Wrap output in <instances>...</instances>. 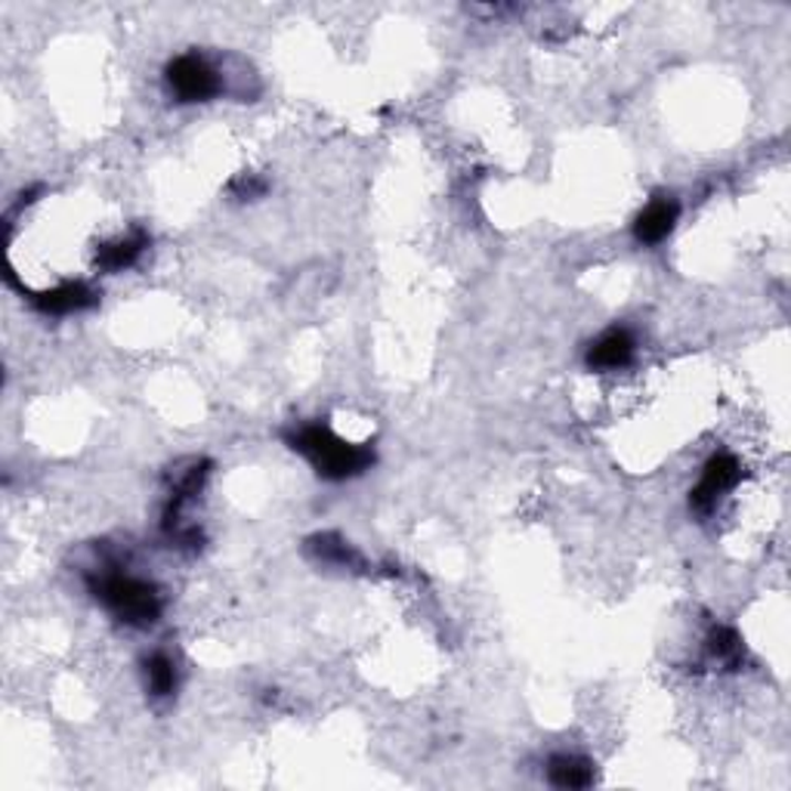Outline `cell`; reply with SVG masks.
Segmentation results:
<instances>
[{
  "label": "cell",
  "instance_id": "6",
  "mask_svg": "<svg viewBox=\"0 0 791 791\" xmlns=\"http://www.w3.org/2000/svg\"><path fill=\"white\" fill-rule=\"evenodd\" d=\"M634 359V337L627 335L624 328H612L607 335L600 337L588 350V366L593 371H619Z\"/></svg>",
  "mask_w": 791,
  "mask_h": 791
},
{
  "label": "cell",
  "instance_id": "9",
  "mask_svg": "<svg viewBox=\"0 0 791 791\" xmlns=\"http://www.w3.org/2000/svg\"><path fill=\"white\" fill-rule=\"evenodd\" d=\"M548 779L557 789H588L593 785V763L579 755H553L548 763Z\"/></svg>",
  "mask_w": 791,
  "mask_h": 791
},
{
  "label": "cell",
  "instance_id": "8",
  "mask_svg": "<svg viewBox=\"0 0 791 791\" xmlns=\"http://www.w3.org/2000/svg\"><path fill=\"white\" fill-rule=\"evenodd\" d=\"M149 247V235L146 232H130V235H122L115 239L112 244H106L99 254H96V266L106 270V273H122L127 266H134L139 260V254Z\"/></svg>",
  "mask_w": 791,
  "mask_h": 791
},
{
  "label": "cell",
  "instance_id": "7",
  "mask_svg": "<svg viewBox=\"0 0 791 791\" xmlns=\"http://www.w3.org/2000/svg\"><path fill=\"white\" fill-rule=\"evenodd\" d=\"M99 300V294L84 285V282H65L60 288L44 291L41 297H34L38 309H44L50 316H68V313H81V309H91Z\"/></svg>",
  "mask_w": 791,
  "mask_h": 791
},
{
  "label": "cell",
  "instance_id": "11",
  "mask_svg": "<svg viewBox=\"0 0 791 791\" xmlns=\"http://www.w3.org/2000/svg\"><path fill=\"white\" fill-rule=\"evenodd\" d=\"M708 653L720 665L736 668L742 662V640L736 637V631H730V627H715L711 637H708Z\"/></svg>",
  "mask_w": 791,
  "mask_h": 791
},
{
  "label": "cell",
  "instance_id": "1",
  "mask_svg": "<svg viewBox=\"0 0 791 791\" xmlns=\"http://www.w3.org/2000/svg\"><path fill=\"white\" fill-rule=\"evenodd\" d=\"M291 449L300 452L313 461V467L319 471V476L325 479H350V476H359L362 471L371 467V449L366 445H350L344 442L340 436H335L328 426L321 424H306L297 426L294 433L288 436Z\"/></svg>",
  "mask_w": 791,
  "mask_h": 791
},
{
  "label": "cell",
  "instance_id": "2",
  "mask_svg": "<svg viewBox=\"0 0 791 791\" xmlns=\"http://www.w3.org/2000/svg\"><path fill=\"white\" fill-rule=\"evenodd\" d=\"M93 591L124 624L149 627L161 619V597L149 581L134 576H103L99 584H93Z\"/></svg>",
  "mask_w": 791,
  "mask_h": 791
},
{
  "label": "cell",
  "instance_id": "5",
  "mask_svg": "<svg viewBox=\"0 0 791 791\" xmlns=\"http://www.w3.org/2000/svg\"><path fill=\"white\" fill-rule=\"evenodd\" d=\"M681 217V204L671 196H658L640 211L637 223H634V235L643 244H658L671 235V229Z\"/></svg>",
  "mask_w": 791,
  "mask_h": 791
},
{
  "label": "cell",
  "instance_id": "3",
  "mask_svg": "<svg viewBox=\"0 0 791 791\" xmlns=\"http://www.w3.org/2000/svg\"><path fill=\"white\" fill-rule=\"evenodd\" d=\"M165 81H168V91L177 103H208L220 93L217 72L201 56H192V53L170 62Z\"/></svg>",
  "mask_w": 791,
  "mask_h": 791
},
{
  "label": "cell",
  "instance_id": "12",
  "mask_svg": "<svg viewBox=\"0 0 791 791\" xmlns=\"http://www.w3.org/2000/svg\"><path fill=\"white\" fill-rule=\"evenodd\" d=\"M232 192L239 198H257L266 192V183L263 180H257L254 173H247V177H239L235 183H232Z\"/></svg>",
  "mask_w": 791,
  "mask_h": 791
},
{
  "label": "cell",
  "instance_id": "10",
  "mask_svg": "<svg viewBox=\"0 0 791 791\" xmlns=\"http://www.w3.org/2000/svg\"><path fill=\"white\" fill-rule=\"evenodd\" d=\"M146 681H149L152 696H158V699L170 696L177 689V665H173V658L165 653H155L146 662Z\"/></svg>",
  "mask_w": 791,
  "mask_h": 791
},
{
  "label": "cell",
  "instance_id": "4",
  "mask_svg": "<svg viewBox=\"0 0 791 791\" xmlns=\"http://www.w3.org/2000/svg\"><path fill=\"white\" fill-rule=\"evenodd\" d=\"M739 476H742V467H739V461L732 455L720 452V455L708 457V464H705V471H702L699 486L693 488V495H689L693 510H699V514L715 510V504L720 502L730 488H736Z\"/></svg>",
  "mask_w": 791,
  "mask_h": 791
}]
</instances>
